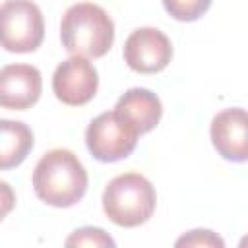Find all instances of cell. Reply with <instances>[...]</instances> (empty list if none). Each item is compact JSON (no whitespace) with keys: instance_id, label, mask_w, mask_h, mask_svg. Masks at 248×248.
<instances>
[{"instance_id":"1","label":"cell","mask_w":248,"mask_h":248,"mask_svg":"<svg viewBox=\"0 0 248 248\" xmlns=\"http://www.w3.org/2000/svg\"><path fill=\"white\" fill-rule=\"evenodd\" d=\"M33 190L46 205L72 207L85 196L87 170L70 149H50L35 165Z\"/></svg>"},{"instance_id":"2","label":"cell","mask_w":248,"mask_h":248,"mask_svg":"<svg viewBox=\"0 0 248 248\" xmlns=\"http://www.w3.org/2000/svg\"><path fill=\"white\" fill-rule=\"evenodd\" d=\"M60 39L72 56L101 58L114 43V23L101 6L79 2L62 16Z\"/></svg>"},{"instance_id":"3","label":"cell","mask_w":248,"mask_h":248,"mask_svg":"<svg viewBox=\"0 0 248 248\" xmlns=\"http://www.w3.org/2000/svg\"><path fill=\"white\" fill-rule=\"evenodd\" d=\"M157 194L153 184L140 172L114 176L103 192V209L118 227H140L155 211Z\"/></svg>"},{"instance_id":"4","label":"cell","mask_w":248,"mask_h":248,"mask_svg":"<svg viewBox=\"0 0 248 248\" xmlns=\"http://www.w3.org/2000/svg\"><path fill=\"white\" fill-rule=\"evenodd\" d=\"M45 37V19L33 0H4L0 4V46L8 52H33Z\"/></svg>"},{"instance_id":"5","label":"cell","mask_w":248,"mask_h":248,"mask_svg":"<svg viewBox=\"0 0 248 248\" xmlns=\"http://www.w3.org/2000/svg\"><path fill=\"white\" fill-rule=\"evenodd\" d=\"M138 143V134L124 124L114 110L95 116L85 130V145L101 163H114L132 155Z\"/></svg>"},{"instance_id":"6","label":"cell","mask_w":248,"mask_h":248,"mask_svg":"<svg viewBox=\"0 0 248 248\" xmlns=\"http://www.w3.org/2000/svg\"><path fill=\"white\" fill-rule=\"evenodd\" d=\"M99 87V74L95 66L83 56H70L60 62L52 76V91L58 101L68 107H81L89 103Z\"/></svg>"},{"instance_id":"7","label":"cell","mask_w":248,"mask_h":248,"mask_svg":"<svg viewBox=\"0 0 248 248\" xmlns=\"http://www.w3.org/2000/svg\"><path fill=\"white\" fill-rule=\"evenodd\" d=\"M170 58L172 45L155 27H140L124 43V62L138 74H157L169 66Z\"/></svg>"},{"instance_id":"8","label":"cell","mask_w":248,"mask_h":248,"mask_svg":"<svg viewBox=\"0 0 248 248\" xmlns=\"http://www.w3.org/2000/svg\"><path fill=\"white\" fill-rule=\"evenodd\" d=\"M211 143L215 151L232 163L248 159V116L240 107L225 108L211 120Z\"/></svg>"},{"instance_id":"9","label":"cell","mask_w":248,"mask_h":248,"mask_svg":"<svg viewBox=\"0 0 248 248\" xmlns=\"http://www.w3.org/2000/svg\"><path fill=\"white\" fill-rule=\"evenodd\" d=\"M43 91L41 72L31 64H8L0 68V107L8 110L31 108Z\"/></svg>"},{"instance_id":"10","label":"cell","mask_w":248,"mask_h":248,"mask_svg":"<svg viewBox=\"0 0 248 248\" xmlns=\"http://www.w3.org/2000/svg\"><path fill=\"white\" fill-rule=\"evenodd\" d=\"M112 110L124 124H128L138 136H141L151 132L159 124L163 105L153 91L145 87H132L120 95Z\"/></svg>"},{"instance_id":"11","label":"cell","mask_w":248,"mask_h":248,"mask_svg":"<svg viewBox=\"0 0 248 248\" xmlns=\"http://www.w3.org/2000/svg\"><path fill=\"white\" fill-rule=\"evenodd\" d=\"M33 132L27 124L0 118V170L21 165L33 149Z\"/></svg>"},{"instance_id":"12","label":"cell","mask_w":248,"mask_h":248,"mask_svg":"<svg viewBox=\"0 0 248 248\" xmlns=\"http://www.w3.org/2000/svg\"><path fill=\"white\" fill-rule=\"evenodd\" d=\"M169 16L178 21H196L211 6V0H163Z\"/></svg>"},{"instance_id":"13","label":"cell","mask_w":248,"mask_h":248,"mask_svg":"<svg viewBox=\"0 0 248 248\" xmlns=\"http://www.w3.org/2000/svg\"><path fill=\"white\" fill-rule=\"evenodd\" d=\"M116 242L99 227H81L76 229L68 238L66 246H114Z\"/></svg>"},{"instance_id":"14","label":"cell","mask_w":248,"mask_h":248,"mask_svg":"<svg viewBox=\"0 0 248 248\" xmlns=\"http://www.w3.org/2000/svg\"><path fill=\"white\" fill-rule=\"evenodd\" d=\"M176 246H213V248H223L225 242L219 234H215L213 231L207 229H196L190 231L188 234L180 236L176 240Z\"/></svg>"},{"instance_id":"15","label":"cell","mask_w":248,"mask_h":248,"mask_svg":"<svg viewBox=\"0 0 248 248\" xmlns=\"http://www.w3.org/2000/svg\"><path fill=\"white\" fill-rule=\"evenodd\" d=\"M16 207V194L12 186L4 180H0V221Z\"/></svg>"}]
</instances>
